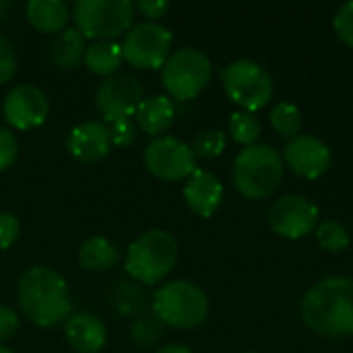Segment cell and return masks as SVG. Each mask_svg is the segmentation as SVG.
<instances>
[{"label": "cell", "mask_w": 353, "mask_h": 353, "mask_svg": "<svg viewBox=\"0 0 353 353\" xmlns=\"http://www.w3.org/2000/svg\"><path fill=\"white\" fill-rule=\"evenodd\" d=\"M302 319L321 337L339 339L353 335V279L327 277L302 298Z\"/></svg>", "instance_id": "1"}, {"label": "cell", "mask_w": 353, "mask_h": 353, "mask_svg": "<svg viewBox=\"0 0 353 353\" xmlns=\"http://www.w3.org/2000/svg\"><path fill=\"white\" fill-rule=\"evenodd\" d=\"M17 300L23 314L43 329L66 323L72 310L66 279L43 265L31 267L21 275L17 283Z\"/></svg>", "instance_id": "2"}, {"label": "cell", "mask_w": 353, "mask_h": 353, "mask_svg": "<svg viewBox=\"0 0 353 353\" xmlns=\"http://www.w3.org/2000/svg\"><path fill=\"white\" fill-rule=\"evenodd\" d=\"M232 180L242 196L252 201L267 199L283 180V159L273 147L254 143L236 155Z\"/></svg>", "instance_id": "3"}, {"label": "cell", "mask_w": 353, "mask_h": 353, "mask_svg": "<svg viewBox=\"0 0 353 353\" xmlns=\"http://www.w3.org/2000/svg\"><path fill=\"white\" fill-rule=\"evenodd\" d=\"M178 254V242L170 232L149 230L128 246L124 269L134 281L155 285L172 273Z\"/></svg>", "instance_id": "4"}, {"label": "cell", "mask_w": 353, "mask_h": 353, "mask_svg": "<svg viewBox=\"0 0 353 353\" xmlns=\"http://www.w3.org/2000/svg\"><path fill=\"white\" fill-rule=\"evenodd\" d=\"M153 314L165 327L190 331L207 321L209 298L192 281H168L153 294Z\"/></svg>", "instance_id": "5"}, {"label": "cell", "mask_w": 353, "mask_h": 353, "mask_svg": "<svg viewBox=\"0 0 353 353\" xmlns=\"http://www.w3.org/2000/svg\"><path fill=\"white\" fill-rule=\"evenodd\" d=\"M70 17L74 27L83 33V37H91L95 41L112 39L116 41L120 35L132 27L134 19V2L130 0H77L70 8Z\"/></svg>", "instance_id": "6"}, {"label": "cell", "mask_w": 353, "mask_h": 353, "mask_svg": "<svg viewBox=\"0 0 353 353\" xmlns=\"http://www.w3.org/2000/svg\"><path fill=\"white\" fill-rule=\"evenodd\" d=\"M211 58L199 48H180L170 54L161 66V83L165 91L180 101L194 99L211 81Z\"/></svg>", "instance_id": "7"}, {"label": "cell", "mask_w": 353, "mask_h": 353, "mask_svg": "<svg viewBox=\"0 0 353 353\" xmlns=\"http://www.w3.org/2000/svg\"><path fill=\"white\" fill-rule=\"evenodd\" d=\"M221 83L228 97L244 108V112L252 114L265 108L275 93V83L269 70L248 58L230 62L221 70Z\"/></svg>", "instance_id": "8"}, {"label": "cell", "mask_w": 353, "mask_h": 353, "mask_svg": "<svg viewBox=\"0 0 353 353\" xmlns=\"http://www.w3.org/2000/svg\"><path fill=\"white\" fill-rule=\"evenodd\" d=\"M174 35L168 27L155 21L132 25L122 39L124 60L137 68H161L170 58Z\"/></svg>", "instance_id": "9"}, {"label": "cell", "mask_w": 353, "mask_h": 353, "mask_svg": "<svg viewBox=\"0 0 353 353\" xmlns=\"http://www.w3.org/2000/svg\"><path fill=\"white\" fill-rule=\"evenodd\" d=\"M143 163L159 180L178 182L192 176L196 170V155L192 147L178 137H157L145 147Z\"/></svg>", "instance_id": "10"}, {"label": "cell", "mask_w": 353, "mask_h": 353, "mask_svg": "<svg viewBox=\"0 0 353 353\" xmlns=\"http://www.w3.org/2000/svg\"><path fill=\"white\" fill-rule=\"evenodd\" d=\"M267 221L277 236L298 240L316 230L319 207L302 194H285L271 205Z\"/></svg>", "instance_id": "11"}, {"label": "cell", "mask_w": 353, "mask_h": 353, "mask_svg": "<svg viewBox=\"0 0 353 353\" xmlns=\"http://www.w3.org/2000/svg\"><path fill=\"white\" fill-rule=\"evenodd\" d=\"M143 101V85L132 74H114L95 89V108L105 122L132 118Z\"/></svg>", "instance_id": "12"}, {"label": "cell", "mask_w": 353, "mask_h": 353, "mask_svg": "<svg viewBox=\"0 0 353 353\" xmlns=\"http://www.w3.org/2000/svg\"><path fill=\"white\" fill-rule=\"evenodd\" d=\"M2 114L12 128L29 130L46 122L50 116V99L43 89L31 83H23L4 95Z\"/></svg>", "instance_id": "13"}, {"label": "cell", "mask_w": 353, "mask_h": 353, "mask_svg": "<svg viewBox=\"0 0 353 353\" xmlns=\"http://www.w3.org/2000/svg\"><path fill=\"white\" fill-rule=\"evenodd\" d=\"M283 159L294 174L308 180H316L329 170L333 155L325 141L312 134H298L285 143Z\"/></svg>", "instance_id": "14"}, {"label": "cell", "mask_w": 353, "mask_h": 353, "mask_svg": "<svg viewBox=\"0 0 353 353\" xmlns=\"http://www.w3.org/2000/svg\"><path fill=\"white\" fill-rule=\"evenodd\" d=\"M110 126L99 120H87L77 124L66 141V149L79 161H99L112 151Z\"/></svg>", "instance_id": "15"}, {"label": "cell", "mask_w": 353, "mask_h": 353, "mask_svg": "<svg viewBox=\"0 0 353 353\" xmlns=\"http://www.w3.org/2000/svg\"><path fill=\"white\" fill-rule=\"evenodd\" d=\"M184 201L186 207L199 217H211L221 201H223V186L219 178L209 170H194L184 184Z\"/></svg>", "instance_id": "16"}, {"label": "cell", "mask_w": 353, "mask_h": 353, "mask_svg": "<svg viewBox=\"0 0 353 353\" xmlns=\"http://www.w3.org/2000/svg\"><path fill=\"white\" fill-rule=\"evenodd\" d=\"M64 337L68 345L79 353H97L103 350L108 331L105 325L91 312L70 314L64 323Z\"/></svg>", "instance_id": "17"}, {"label": "cell", "mask_w": 353, "mask_h": 353, "mask_svg": "<svg viewBox=\"0 0 353 353\" xmlns=\"http://www.w3.org/2000/svg\"><path fill=\"white\" fill-rule=\"evenodd\" d=\"M174 118H176V105L168 95L143 97L141 105L134 112L137 126L151 137L165 132L172 126Z\"/></svg>", "instance_id": "18"}, {"label": "cell", "mask_w": 353, "mask_h": 353, "mask_svg": "<svg viewBox=\"0 0 353 353\" xmlns=\"http://www.w3.org/2000/svg\"><path fill=\"white\" fill-rule=\"evenodd\" d=\"M25 17L29 25L41 33H60L66 29L70 8L60 0H29L25 4Z\"/></svg>", "instance_id": "19"}, {"label": "cell", "mask_w": 353, "mask_h": 353, "mask_svg": "<svg viewBox=\"0 0 353 353\" xmlns=\"http://www.w3.org/2000/svg\"><path fill=\"white\" fill-rule=\"evenodd\" d=\"M85 50H87V46H85L83 33L77 27H66L54 37L48 58L54 68L70 70L81 64V60L85 58Z\"/></svg>", "instance_id": "20"}, {"label": "cell", "mask_w": 353, "mask_h": 353, "mask_svg": "<svg viewBox=\"0 0 353 353\" xmlns=\"http://www.w3.org/2000/svg\"><path fill=\"white\" fill-rule=\"evenodd\" d=\"M85 66L99 77H114L118 74V68L124 62V54H122V43L112 41V39H101V41H93L91 46H87L85 50Z\"/></svg>", "instance_id": "21"}, {"label": "cell", "mask_w": 353, "mask_h": 353, "mask_svg": "<svg viewBox=\"0 0 353 353\" xmlns=\"http://www.w3.org/2000/svg\"><path fill=\"white\" fill-rule=\"evenodd\" d=\"M118 261V248L108 238L93 236L85 240L79 248V265L85 271H110Z\"/></svg>", "instance_id": "22"}, {"label": "cell", "mask_w": 353, "mask_h": 353, "mask_svg": "<svg viewBox=\"0 0 353 353\" xmlns=\"http://www.w3.org/2000/svg\"><path fill=\"white\" fill-rule=\"evenodd\" d=\"M314 234H316L319 246H321L323 250H327V252L337 254V252H343V250L350 246V232H347V228H345L343 223H339V221H333V219L323 221V223L316 225Z\"/></svg>", "instance_id": "23"}, {"label": "cell", "mask_w": 353, "mask_h": 353, "mask_svg": "<svg viewBox=\"0 0 353 353\" xmlns=\"http://www.w3.org/2000/svg\"><path fill=\"white\" fill-rule=\"evenodd\" d=\"M230 134L238 145L250 147L261 137V120L252 112H234L230 118Z\"/></svg>", "instance_id": "24"}, {"label": "cell", "mask_w": 353, "mask_h": 353, "mask_svg": "<svg viewBox=\"0 0 353 353\" xmlns=\"http://www.w3.org/2000/svg\"><path fill=\"white\" fill-rule=\"evenodd\" d=\"M271 126L288 139L298 137L300 128H302V114L300 110L290 103V101H279L273 110H271Z\"/></svg>", "instance_id": "25"}, {"label": "cell", "mask_w": 353, "mask_h": 353, "mask_svg": "<svg viewBox=\"0 0 353 353\" xmlns=\"http://www.w3.org/2000/svg\"><path fill=\"white\" fill-rule=\"evenodd\" d=\"M223 149H225V134L217 128H205L192 141V153L203 159H213L221 155Z\"/></svg>", "instance_id": "26"}, {"label": "cell", "mask_w": 353, "mask_h": 353, "mask_svg": "<svg viewBox=\"0 0 353 353\" xmlns=\"http://www.w3.org/2000/svg\"><path fill=\"white\" fill-rule=\"evenodd\" d=\"M110 134L114 147H128L139 137V126L132 118H120L110 122Z\"/></svg>", "instance_id": "27"}, {"label": "cell", "mask_w": 353, "mask_h": 353, "mask_svg": "<svg viewBox=\"0 0 353 353\" xmlns=\"http://www.w3.org/2000/svg\"><path fill=\"white\" fill-rule=\"evenodd\" d=\"M333 25H335V31L341 37V41L347 43L350 48H353V0L343 2L337 8Z\"/></svg>", "instance_id": "28"}, {"label": "cell", "mask_w": 353, "mask_h": 353, "mask_svg": "<svg viewBox=\"0 0 353 353\" xmlns=\"http://www.w3.org/2000/svg\"><path fill=\"white\" fill-rule=\"evenodd\" d=\"M19 155V141L10 128L0 126V172L8 170Z\"/></svg>", "instance_id": "29"}, {"label": "cell", "mask_w": 353, "mask_h": 353, "mask_svg": "<svg viewBox=\"0 0 353 353\" xmlns=\"http://www.w3.org/2000/svg\"><path fill=\"white\" fill-rule=\"evenodd\" d=\"M17 52H14V46L4 37L0 35V85L8 83L14 72H17Z\"/></svg>", "instance_id": "30"}, {"label": "cell", "mask_w": 353, "mask_h": 353, "mask_svg": "<svg viewBox=\"0 0 353 353\" xmlns=\"http://www.w3.org/2000/svg\"><path fill=\"white\" fill-rule=\"evenodd\" d=\"M130 337L139 345H151V343H155L157 337H159V321L157 319H143V321H139L130 329Z\"/></svg>", "instance_id": "31"}, {"label": "cell", "mask_w": 353, "mask_h": 353, "mask_svg": "<svg viewBox=\"0 0 353 353\" xmlns=\"http://www.w3.org/2000/svg\"><path fill=\"white\" fill-rule=\"evenodd\" d=\"M19 232H21V223H19V219H17L12 213L0 211V250L10 248V246L17 242Z\"/></svg>", "instance_id": "32"}, {"label": "cell", "mask_w": 353, "mask_h": 353, "mask_svg": "<svg viewBox=\"0 0 353 353\" xmlns=\"http://www.w3.org/2000/svg\"><path fill=\"white\" fill-rule=\"evenodd\" d=\"M19 331V314L10 306H0V345L12 339Z\"/></svg>", "instance_id": "33"}, {"label": "cell", "mask_w": 353, "mask_h": 353, "mask_svg": "<svg viewBox=\"0 0 353 353\" xmlns=\"http://www.w3.org/2000/svg\"><path fill=\"white\" fill-rule=\"evenodd\" d=\"M134 10H141L145 17L155 21V19H161L170 10V2L168 0H139L134 2Z\"/></svg>", "instance_id": "34"}, {"label": "cell", "mask_w": 353, "mask_h": 353, "mask_svg": "<svg viewBox=\"0 0 353 353\" xmlns=\"http://www.w3.org/2000/svg\"><path fill=\"white\" fill-rule=\"evenodd\" d=\"M155 353H194V352H190L188 347H184V345H180V343H168V345L159 347Z\"/></svg>", "instance_id": "35"}, {"label": "cell", "mask_w": 353, "mask_h": 353, "mask_svg": "<svg viewBox=\"0 0 353 353\" xmlns=\"http://www.w3.org/2000/svg\"><path fill=\"white\" fill-rule=\"evenodd\" d=\"M8 8H10V4L6 0H0V21H4V17L8 14Z\"/></svg>", "instance_id": "36"}, {"label": "cell", "mask_w": 353, "mask_h": 353, "mask_svg": "<svg viewBox=\"0 0 353 353\" xmlns=\"http://www.w3.org/2000/svg\"><path fill=\"white\" fill-rule=\"evenodd\" d=\"M0 353H12L8 347H4V345H0Z\"/></svg>", "instance_id": "37"}, {"label": "cell", "mask_w": 353, "mask_h": 353, "mask_svg": "<svg viewBox=\"0 0 353 353\" xmlns=\"http://www.w3.org/2000/svg\"><path fill=\"white\" fill-rule=\"evenodd\" d=\"M244 353H256V352H244Z\"/></svg>", "instance_id": "38"}]
</instances>
